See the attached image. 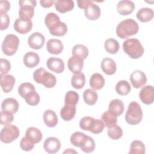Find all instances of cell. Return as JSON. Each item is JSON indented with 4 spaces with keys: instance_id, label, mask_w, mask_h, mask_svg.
Wrapping results in <instances>:
<instances>
[{
    "instance_id": "6da1fadb",
    "label": "cell",
    "mask_w": 154,
    "mask_h": 154,
    "mask_svg": "<svg viewBox=\"0 0 154 154\" xmlns=\"http://www.w3.org/2000/svg\"><path fill=\"white\" fill-rule=\"evenodd\" d=\"M139 29L138 23L132 19H126L120 22L116 28V34L119 37L125 39L136 34Z\"/></svg>"
},
{
    "instance_id": "7a4b0ae2",
    "label": "cell",
    "mask_w": 154,
    "mask_h": 154,
    "mask_svg": "<svg viewBox=\"0 0 154 154\" xmlns=\"http://www.w3.org/2000/svg\"><path fill=\"white\" fill-rule=\"evenodd\" d=\"M124 52L132 59L140 58L144 53V48L140 42L134 38H128L123 43Z\"/></svg>"
},
{
    "instance_id": "3957f363",
    "label": "cell",
    "mask_w": 154,
    "mask_h": 154,
    "mask_svg": "<svg viewBox=\"0 0 154 154\" xmlns=\"http://www.w3.org/2000/svg\"><path fill=\"white\" fill-rule=\"evenodd\" d=\"M33 78L37 83L41 84L49 88L54 87L57 83L55 76L42 67L38 68L34 72Z\"/></svg>"
},
{
    "instance_id": "277c9868",
    "label": "cell",
    "mask_w": 154,
    "mask_h": 154,
    "mask_svg": "<svg viewBox=\"0 0 154 154\" xmlns=\"http://www.w3.org/2000/svg\"><path fill=\"white\" fill-rule=\"evenodd\" d=\"M143 116V111L140 105L135 102H131L128 107L125 114V120L131 125L138 124L142 120Z\"/></svg>"
},
{
    "instance_id": "5b68a950",
    "label": "cell",
    "mask_w": 154,
    "mask_h": 154,
    "mask_svg": "<svg viewBox=\"0 0 154 154\" xmlns=\"http://www.w3.org/2000/svg\"><path fill=\"white\" fill-rule=\"evenodd\" d=\"M79 126L82 130L88 131L93 134H98L103 131L105 125L102 120L87 116L81 119Z\"/></svg>"
},
{
    "instance_id": "8992f818",
    "label": "cell",
    "mask_w": 154,
    "mask_h": 154,
    "mask_svg": "<svg viewBox=\"0 0 154 154\" xmlns=\"http://www.w3.org/2000/svg\"><path fill=\"white\" fill-rule=\"evenodd\" d=\"M20 9L19 10V18L23 20H31L34 14V8L37 2L34 0H22L19 1Z\"/></svg>"
},
{
    "instance_id": "52a82bcc",
    "label": "cell",
    "mask_w": 154,
    "mask_h": 154,
    "mask_svg": "<svg viewBox=\"0 0 154 154\" xmlns=\"http://www.w3.org/2000/svg\"><path fill=\"white\" fill-rule=\"evenodd\" d=\"M19 45V38L14 34H8L2 43V51L7 56L13 55L17 51Z\"/></svg>"
},
{
    "instance_id": "ba28073f",
    "label": "cell",
    "mask_w": 154,
    "mask_h": 154,
    "mask_svg": "<svg viewBox=\"0 0 154 154\" xmlns=\"http://www.w3.org/2000/svg\"><path fill=\"white\" fill-rule=\"evenodd\" d=\"M20 134L18 128L14 125H5L1 131L0 139L2 143L8 144L16 140Z\"/></svg>"
},
{
    "instance_id": "9c48e42d",
    "label": "cell",
    "mask_w": 154,
    "mask_h": 154,
    "mask_svg": "<svg viewBox=\"0 0 154 154\" xmlns=\"http://www.w3.org/2000/svg\"><path fill=\"white\" fill-rule=\"evenodd\" d=\"M130 81L132 85L135 88H140L147 82L146 74L141 70H137L134 71L130 75Z\"/></svg>"
},
{
    "instance_id": "30bf717a",
    "label": "cell",
    "mask_w": 154,
    "mask_h": 154,
    "mask_svg": "<svg viewBox=\"0 0 154 154\" xmlns=\"http://www.w3.org/2000/svg\"><path fill=\"white\" fill-rule=\"evenodd\" d=\"M139 97L143 103L146 105L152 104L154 99L153 87L149 85L143 87L139 93Z\"/></svg>"
},
{
    "instance_id": "8fae6325",
    "label": "cell",
    "mask_w": 154,
    "mask_h": 154,
    "mask_svg": "<svg viewBox=\"0 0 154 154\" xmlns=\"http://www.w3.org/2000/svg\"><path fill=\"white\" fill-rule=\"evenodd\" d=\"M45 36L38 32L32 33L28 38V43L29 47L34 49H41L45 43Z\"/></svg>"
},
{
    "instance_id": "7c38bea8",
    "label": "cell",
    "mask_w": 154,
    "mask_h": 154,
    "mask_svg": "<svg viewBox=\"0 0 154 154\" xmlns=\"http://www.w3.org/2000/svg\"><path fill=\"white\" fill-rule=\"evenodd\" d=\"M61 147L60 140L56 138L51 137L47 138L43 144L45 150L48 153H55L59 151Z\"/></svg>"
},
{
    "instance_id": "4fadbf2b",
    "label": "cell",
    "mask_w": 154,
    "mask_h": 154,
    "mask_svg": "<svg viewBox=\"0 0 154 154\" xmlns=\"http://www.w3.org/2000/svg\"><path fill=\"white\" fill-rule=\"evenodd\" d=\"M46 66L49 70L57 73H61L64 70L63 61L57 57H51L49 58L46 61Z\"/></svg>"
},
{
    "instance_id": "5bb4252c",
    "label": "cell",
    "mask_w": 154,
    "mask_h": 154,
    "mask_svg": "<svg viewBox=\"0 0 154 154\" xmlns=\"http://www.w3.org/2000/svg\"><path fill=\"white\" fill-rule=\"evenodd\" d=\"M32 28L31 20H26L20 18L16 19L14 23V29L16 31L21 34H25L29 32Z\"/></svg>"
},
{
    "instance_id": "9a60e30c",
    "label": "cell",
    "mask_w": 154,
    "mask_h": 154,
    "mask_svg": "<svg viewBox=\"0 0 154 154\" xmlns=\"http://www.w3.org/2000/svg\"><path fill=\"white\" fill-rule=\"evenodd\" d=\"M135 4L131 1L123 0L118 2L117 5V10L119 14L123 16L129 15L131 14L135 9Z\"/></svg>"
},
{
    "instance_id": "2e32d148",
    "label": "cell",
    "mask_w": 154,
    "mask_h": 154,
    "mask_svg": "<svg viewBox=\"0 0 154 154\" xmlns=\"http://www.w3.org/2000/svg\"><path fill=\"white\" fill-rule=\"evenodd\" d=\"M68 68L73 73H76L81 71L84 66V60L77 56L71 57L67 62Z\"/></svg>"
},
{
    "instance_id": "e0dca14e",
    "label": "cell",
    "mask_w": 154,
    "mask_h": 154,
    "mask_svg": "<svg viewBox=\"0 0 154 154\" xmlns=\"http://www.w3.org/2000/svg\"><path fill=\"white\" fill-rule=\"evenodd\" d=\"M0 84L1 87L5 93L10 92L15 84V78L11 75H1Z\"/></svg>"
},
{
    "instance_id": "ac0fdd59",
    "label": "cell",
    "mask_w": 154,
    "mask_h": 154,
    "mask_svg": "<svg viewBox=\"0 0 154 154\" xmlns=\"http://www.w3.org/2000/svg\"><path fill=\"white\" fill-rule=\"evenodd\" d=\"M1 108L4 111L14 114L19 109V103L17 100L14 98H7L2 101Z\"/></svg>"
},
{
    "instance_id": "d6986e66",
    "label": "cell",
    "mask_w": 154,
    "mask_h": 154,
    "mask_svg": "<svg viewBox=\"0 0 154 154\" xmlns=\"http://www.w3.org/2000/svg\"><path fill=\"white\" fill-rule=\"evenodd\" d=\"M46 48L49 53L58 55L63 51L64 46L61 40L58 39H50L47 42Z\"/></svg>"
},
{
    "instance_id": "ffe728a7",
    "label": "cell",
    "mask_w": 154,
    "mask_h": 154,
    "mask_svg": "<svg viewBox=\"0 0 154 154\" xmlns=\"http://www.w3.org/2000/svg\"><path fill=\"white\" fill-rule=\"evenodd\" d=\"M84 13L88 19L95 20L98 19L100 16V8L97 4L92 3L85 8Z\"/></svg>"
},
{
    "instance_id": "44dd1931",
    "label": "cell",
    "mask_w": 154,
    "mask_h": 154,
    "mask_svg": "<svg viewBox=\"0 0 154 154\" xmlns=\"http://www.w3.org/2000/svg\"><path fill=\"white\" fill-rule=\"evenodd\" d=\"M101 69L105 74L112 75L116 72L117 65L114 60L106 57L103 58L101 62Z\"/></svg>"
},
{
    "instance_id": "7402d4cb",
    "label": "cell",
    "mask_w": 154,
    "mask_h": 154,
    "mask_svg": "<svg viewBox=\"0 0 154 154\" xmlns=\"http://www.w3.org/2000/svg\"><path fill=\"white\" fill-rule=\"evenodd\" d=\"M124 109L123 102L119 99H114L109 103L108 111L116 117L120 116L123 112Z\"/></svg>"
},
{
    "instance_id": "603a6c76",
    "label": "cell",
    "mask_w": 154,
    "mask_h": 154,
    "mask_svg": "<svg viewBox=\"0 0 154 154\" xmlns=\"http://www.w3.org/2000/svg\"><path fill=\"white\" fill-rule=\"evenodd\" d=\"M23 63L28 68H33L37 66L40 62L39 55L34 52H28L23 57Z\"/></svg>"
},
{
    "instance_id": "cb8c5ba5",
    "label": "cell",
    "mask_w": 154,
    "mask_h": 154,
    "mask_svg": "<svg viewBox=\"0 0 154 154\" xmlns=\"http://www.w3.org/2000/svg\"><path fill=\"white\" fill-rule=\"evenodd\" d=\"M74 2L72 0H57L55 1V7L57 11L61 13L70 11L74 8Z\"/></svg>"
},
{
    "instance_id": "d4e9b609",
    "label": "cell",
    "mask_w": 154,
    "mask_h": 154,
    "mask_svg": "<svg viewBox=\"0 0 154 154\" xmlns=\"http://www.w3.org/2000/svg\"><path fill=\"white\" fill-rule=\"evenodd\" d=\"M43 121L48 127L54 128L58 123V117L54 111L48 109L44 112Z\"/></svg>"
},
{
    "instance_id": "484cf974",
    "label": "cell",
    "mask_w": 154,
    "mask_h": 154,
    "mask_svg": "<svg viewBox=\"0 0 154 154\" xmlns=\"http://www.w3.org/2000/svg\"><path fill=\"white\" fill-rule=\"evenodd\" d=\"M76 114V106L65 105L61 109L60 116L64 121H70L72 120Z\"/></svg>"
},
{
    "instance_id": "4316f807",
    "label": "cell",
    "mask_w": 154,
    "mask_h": 154,
    "mask_svg": "<svg viewBox=\"0 0 154 154\" xmlns=\"http://www.w3.org/2000/svg\"><path fill=\"white\" fill-rule=\"evenodd\" d=\"M104 85L105 79L101 74L96 73L91 76L90 79V85L93 89L96 90H100L103 88Z\"/></svg>"
},
{
    "instance_id": "83f0119b",
    "label": "cell",
    "mask_w": 154,
    "mask_h": 154,
    "mask_svg": "<svg viewBox=\"0 0 154 154\" xmlns=\"http://www.w3.org/2000/svg\"><path fill=\"white\" fill-rule=\"evenodd\" d=\"M51 34L55 36H63L67 31V26L64 22L59 21L54 24L49 29Z\"/></svg>"
},
{
    "instance_id": "f1b7e54d",
    "label": "cell",
    "mask_w": 154,
    "mask_h": 154,
    "mask_svg": "<svg viewBox=\"0 0 154 154\" xmlns=\"http://www.w3.org/2000/svg\"><path fill=\"white\" fill-rule=\"evenodd\" d=\"M153 14L154 13L152 8L144 7L138 11L137 13V17L142 22H147L153 19Z\"/></svg>"
},
{
    "instance_id": "f546056e",
    "label": "cell",
    "mask_w": 154,
    "mask_h": 154,
    "mask_svg": "<svg viewBox=\"0 0 154 154\" xmlns=\"http://www.w3.org/2000/svg\"><path fill=\"white\" fill-rule=\"evenodd\" d=\"M25 136L31 140L35 144L38 143L42 139V134L40 131L34 127L28 128L25 132Z\"/></svg>"
},
{
    "instance_id": "4dcf8cb0",
    "label": "cell",
    "mask_w": 154,
    "mask_h": 154,
    "mask_svg": "<svg viewBox=\"0 0 154 154\" xmlns=\"http://www.w3.org/2000/svg\"><path fill=\"white\" fill-rule=\"evenodd\" d=\"M85 83V77L83 73L79 72L75 73L71 78V84L76 89H81L84 87Z\"/></svg>"
},
{
    "instance_id": "1f68e13d",
    "label": "cell",
    "mask_w": 154,
    "mask_h": 154,
    "mask_svg": "<svg viewBox=\"0 0 154 154\" xmlns=\"http://www.w3.org/2000/svg\"><path fill=\"white\" fill-rule=\"evenodd\" d=\"M98 98V94L97 92L92 89L88 88L85 90L83 93V99L85 103L89 105H94Z\"/></svg>"
},
{
    "instance_id": "d6a6232c",
    "label": "cell",
    "mask_w": 154,
    "mask_h": 154,
    "mask_svg": "<svg viewBox=\"0 0 154 154\" xmlns=\"http://www.w3.org/2000/svg\"><path fill=\"white\" fill-rule=\"evenodd\" d=\"M104 47L106 52L111 54H115L119 51L120 45L117 40L109 38L105 41Z\"/></svg>"
},
{
    "instance_id": "836d02e7",
    "label": "cell",
    "mask_w": 154,
    "mask_h": 154,
    "mask_svg": "<svg viewBox=\"0 0 154 154\" xmlns=\"http://www.w3.org/2000/svg\"><path fill=\"white\" fill-rule=\"evenodd\" d=\"M145 152V146L141 141L134 140L131 143L129 154H144Z\"/></svg>"
},
{
    "instance_id": "e575fe53",
    "label": "cell",
    "mask_w": 154,
    "mask_h": 154,
    "mask_svg": "<svg viewBox=\"0 0 154 154\" xmlns=\"http://www.w3.org/2000/svg\"><path fill=\"white\" fill-rule=\"evenodd\" d=\"M131 87L129 83L125 80L119 81L116 85V91L121 96H126L131 91Z\"/></svg>"
},
{
    "instance_id": "d590c367",
    "label": "cell",
    "mask_w": 154,
    "mask_h": 154,
    "mask_svg": "<svg viewBox=\"0 0 154 154\" xmlns=\"http://www.w3.org/2000/svg\"><path fill=\"white\" fill-rule=\"evenodd\" d=\"M72 54L73 56H77L85 60L88 55V49L85 46L78 44L73 46Z\"/></svg>"
},
{
    "instance_id": "8d00e7d4",
    "label": "cell",
    "mask_w": 154,
    "mask_h": 154,
    "mask_svg": "<svg viewBox=\"0 0 154 154\" xmlns=\"http://www.w3.org/2000/svg\"><path fill=\"white\" fill-rule=\"evenodd\" d=\"M101 120L103 122L105 126L107 128H109L117 123V117L112 114L108 110L106 111L102 114Z\"/></svg>"
},
{
    "instance_id": "74e56055",
    "label": "cell",
    "mask_w": 154,
    "mask_h": 154,
    "mask_svg": "<svg viewBox=\"0 0 154 154\" xmlns=\"http://www.w3.org/2000/svg\"><path fill=\"white\" fill-rule=\"evenodd\" d=\"M87 135L81 132H75L70 137V143L75 147H80L85 141Z\"/></svg>"
},
{
    "instance_id": "f35d334b",
    "label": "cell",
    "mask_w": 154,
    "mask_h": 154,
    "mask_svg": "<svg viewBox=\"0 0 154 154\" xmlns=\"http://www.w3.org/2000/svg\"><path fill=\"white\" fill-rule=\"evenodd\" d=\"M107 134L108 137L112 140H119L123 135L122 129L116 124L108 128Z\"/></svg>"
},
{
    "instance_id": "ab89813d",
    "label": "cell",
    "mask_w": 154,
    "mask_h": 154,
    "mask_svg": "<svg viewBox=\"0 0 154 154\" xmlns=\"http://www.w3.org/2000/svg\"><path fill=\"white\" fill-rule=\"evenodd\" d=\"M79 94L75 91L70 90L66 93L64 99V104L70 105H75L79 101Z\"/></svg>"
},
{
    "instance_id": "60d3db41",
    "label": "cell",
    "mask_w": 154,
    "mask_h": 154,
    "mask_svg": "<svg viewBox=\"0 0 154 154\" xmlns=\"http://www.w3.org/2000/svg\"><path fill=\"white\" fill-rule=\"evenodd\" d=\"M25 102L31 106H36L40 102V96L35 91H32L24 97Z\"/></svg>"
},
{
    "instance_id": "b9f144b4",
    "label": "cell",
    "mask_w": 154,
    "mask_h": 154,
    "mask_svg": "<svg viewBox=\"0 0 154 154\" xmlns=\"http://www.w3.org/2000/svg\"><path fill=\"white\" fill-rule=\"evenodd\" d=\"M80 149L85 153H89L93 152L95 149V143L94 140L91 137L87 136L85 141L81 147H80Z\"/></svg>"
},
{
    "instance_id": "7bdbcfd3",
    "label": "cell",
    "mask_w": 154,
    "mask_h": 154,
    "mask_svg": "<svg viewBox=\"0 0 154 154\" xmlns=\"http://www.w3.org/2000/svg\"><path fill=\"white\" fill-rule=\"evenodd\" d=\"M32 91H35V87L29 82H23L18 87V93L22 98H24L26 94Z\"/></svg>"
},
{
    "instance_id": "ee69618b",
    "label": "cell",
    "mask_w": 154,
    "mask_h": 154,
    "mask_svg": "<svg viewBox=\"0 0 154 154\" xmlns=\"http://www.w3.org/2000/svg\"><path fill=\"white\" fill-rule=\"evenodd\" d=\"M60 17L55 13H49L45 17V23L47 28L49 29L55 23L60 21Z\"/></svg>"
},
{
    "instance_id": "f6af8a7d",
    "label": "cell",
    "mask_w": 154,
    "mask_h": 154,
    "mask_svg": "<svg viewBox=\"0 0 154 154\" xmlns=\"http://www.w3.org/2000/svg\"><path fill=\"white\" fill-rule=\"evenodd\" d=\"M35 146V143L27 137H24L22 138L20 142V146L22 150L28 152L31 151Z\"/></svg>"
},
{
    "instance_id": "bcb514c9",
    "label": "cell",
    "mask_w": 154,
    "mask_h": 154,
    "mask_svg": "<svg viewBox=\"0 0 154 154\" xmlns=\"http://www.w3.org/2000/svg\"><path fill=\"white\" fill-rule=\"evenodd\" d=\"M14 120L13 114L8 112L1 111L0 114V122L2 125H7L10 124Z\"/></svg>"
},
{
    "instance_id": "7dc6e473",
    "label": "cell",
    "mask_w": 154,
    "mask_h": 154,
    "mask_svg": "<svg viewBox=\"0 0 154 154\" xmlns=\"http://www.w3.org/2000/svg\"><path fill=\"white\" fill-rule=\"evenodd\" d=\"M1 16V25L0 29L4 30L7 29L10 24V17L7 13H0Z\"/></svg>"
},
{
    "instance_id": "c3c4849f",
    "label": "cell",
    "mask_w": 154,
    "mask_h": 154,
    "mask_svg": "<svg viewBox=\"0 0 154 154\" xmlns=\"http://www.w3.org/2000/svg\"><path fill=\"white\" fill-rule=\"evenodd\" d=\"M10 69V63L6 59L1 58V75H6Z\"/></svg>"
},
{
    "instance_id": "681fc988",
    "label": "cell",
    "mask_w": 154,
    "mask_h": 154,
    "mask_svg": "<svg viewBox=\"0 0 154 154\" xmlns=\"http://www.w3.org/2000/svg\"><path fill=\"white\" fill-rule=\"evenodd\" d=\"M10 8V3L8 1H0V13H7Z\"/></svg>"
},
{
    "instance_id": "f907efd6",
    "label": "cell",
    "mask_w": 154,
    "mask_h": 154,
    "mask_svg": "<svg viewBox=\"0 0 154 154\" xmlns=\"http://www.w3.org/2000/svg\"><path fill=\"white\" fill-rule=\"evenodd\" d=\"M77 3L79 8L85 9L89 4L94 3V1L90 0H78Z\"/></svg>"
},
{
    "instance_id": "816d5d0a",
    "label": "cell",
    "mask_w": 154,
    "mask_h": 154,
    "mask_svg": "<svg viewBox=\"0 0 154 154\" xmlns=\"http://www.w3.org/2000/svg\"><path fill=\"white\" fill-rule=\"evenodd\" d=\"M40 5L44 8H49L55 4V1L54 0H41L40 1Z\"/></svg>"
}]
</instances>
